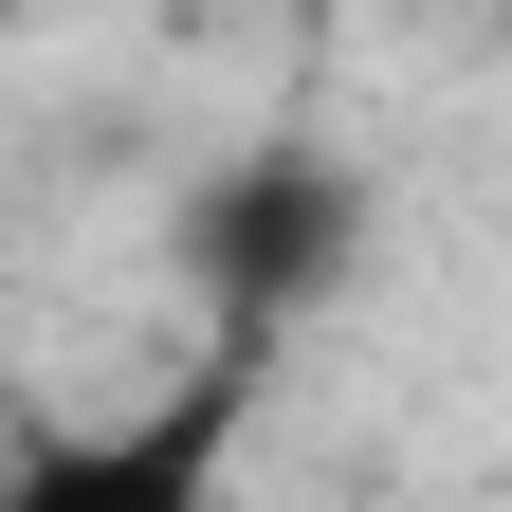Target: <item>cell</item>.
<instances>
[{
  "label": "cell",
  "mask_w": 512,
  "mask_h": 512,
  "mask_svg": "<svg viewBox=\"0 0 512 512\" xmlns=\"http://www.w3.org/2000/svg\"><path fill=\"white\" fill-rule=\"evenodd\" d=\"M238 439H256V330L202 348L183 384H147V403H110V421H37L0 458V512H220Z\"/></svg>",
  "instance_id": "cell-1"
}]
</instances>
